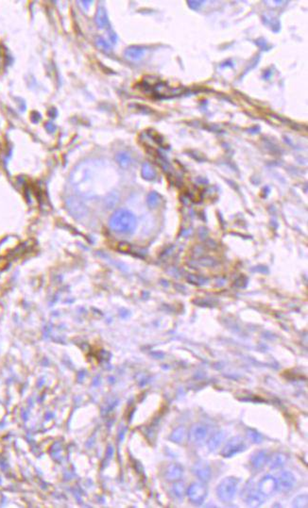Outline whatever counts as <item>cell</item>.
<instances>
[{
    "label": "cell",
    "mask_w": 308,
    "mask_h": 508,
    "mask_svg": "<svg viewBox=\"0 0 308 508\" xmlns=\"http://www.w3.org/2000/svg\"><path fill=\"white\" fill-rule=\"evenodd\" d=\"M137 221L135 216L127 209H118L111 216L110 228L118 234L129 235L136 228Z\"/></svg>",
    "instance_id": "6da1fadb"
},
{
    "label": "cell",
    "mask_w": 308,
    "mask_h": 508,
    "mask_svg": "<svg viewBox=\"0 0 308 508\" xmlns=\"http://www.w3.org/2000/svg\"><path fill=\"white\" fill-rule=\"evenodd\" d=\"M238 481L235 477H227L223 479L217 488V494L220 501L228 503L231 502L237 491Z\"/></svg>",
    "instance_id": "7a4b0ae2"
},
{
    "label": "cell",
    "mask_w": 308,
    "mask_h": 508,
    "mask_svg": "<svg viewBox=\"0 0 308 508\" xmlns=\"http://www.w3.org/2000/svg\"><path fill=\"white\" fill-rule=\"evenodd\" d=\"M246 448H247V445H246L244 439H242L241 437H235L228 441L226 445L224 446V448L222 449L220 455L225 458H230L241 452H244L246 450Z\"/></svg>",
    "instance_id": "3957f363"
},
{
    "label": "cell",
    "mask_w": 308,
    "mask_h": 508,
    "mask_svg": "<svg viewBox=\"0 0 308 508\" xmlns=\"http://www.w3.org/2000/svg\"><path fill=\"white\" fill-rule=\"evenodd\" d=\"M187 495L192 503L201 505L207 496V489L202 483H194L188 488Z\"/></svg>",
    "instance_id": "277c9868"
},
{
    "label": "cell",
    "mask_w": 308,
    "mask_h": 508,
    "mask_svg": "<svg viewBox=\"0 0 308 508\" xmlns=\"http://www.w3.org/2000/svg\"><path fill=\"white\" fill-rule=\"evenodd\" d=\"M208 437V428L202 423H195L189 431V438L196 444L203 442Z\"/></svg>",
    "instance_id": "5b68a950"
},
{
    "label": "cell",
    "mask_w": 308,
    "mask_h": 508,
    "mask_svg": "<svg viewBox=\"0 0 308 508\" xmlns=\"http://www.w3.org/2000/svg\"><path fill=\"white\" fill-rule=\"evenodd\" d=\"M276 480H277L278 490H280L281 491H284V492L291 491L292 488L294 487V485L296 483L295 477L290 472L281 473L278 476V479H276Z\"/></svg>",
    "instance_id": "8992f818"
},
{
    "label": "cell",
    "mask_w": 308,
    "mask_h": 508,
    "mask_svg": "<svg viewBox=\"0 0 308 508\" xmlns=\"http://www.w3.org/2000/svg\"><path fill=\"white\" fill-rule=\"evenodd\" d=\"M278 490L277 480L272 476L264 477L259 482L258 491L264 496H272Z\"/></svg>",
    "instance_id": "52a82bcc"
},
{
    "label": "cell",
    "mask_w": 308,
    "mask_h": 508,
    "mask_svg": "<svg viewBox=\"0 0 308 508\" xmlns=\"http://www.w3.org/2000/svg\"><path fill=\"white\" fill-rule=\"evenodd\" d=\"M245 502L251 508H257L265 502V496L259 491L250 490L245 494Z\"/></svg>",
    "instance_id": "ba28073f"
},
{
    "label": "cell",
    "mask_w": 308,
    "mask_h": 508,
    "mask_svg": "<svg viewBox=\"0 0 308 508\" xmlns=\"http://www.w3.org/2000/svg\"><path fill=\"white\" fill-rule=\"evenodd\" d=\"M195 475L203 482H207L211 477V469L205 462H198L193 468Z\"/></svg>",
    "instance_id": "9c48e42d"
},
{
    "label": "cell",
    "mask_w": 308,
    "mask_h": 508,
    "mask_svg": "<svg viewBox=\"0 0 308 508\" xmlns=\"http://www.w3.org/2000/svg\"><path fill=\"white\" fill-rule=\"evenodd\" d=\"M269 460V457L265 451H259L252 456L251 464L255 470H261Z\"/></svg>",
    "instance_id": "30bf717a"
},
{
    "label": "cell",
    "mask_w": 308,
    "mask_h": 508,
    "mask_svg": "<svg viewBox=\"0 0 308 508\" xmlns=\"http://www.w3.org/2000/svg\"><path fill=\"white\" fill-rule=\"evenodd\" d=\"M145 54V49L140 47H130L125 51V56L131 61L140 60Z\"/></svg>",
    "instance_id": "8fae6325"
},
{
    "label": "cell",
    "mask_w": 308,
    "mask_h": 508,
    "mask_svg": "<svg viewBox=\"0 0 308 508\" xmlns=\"http://www.w3.org/2000/svg\"><path fill=\"white\" fill-rule=\"evenodd\" d=\"M96 23H97V27L100 29H105L109 26V19L107 16V13L103 7H99L97 9Z\"/></svg>",
    "instance_id": "7c38bea8"
},
{
    "label": "cell",
    "mask_w": 308,
    "mask_h": 508,
    "mask_svg": "<svg viewBox=\"0 0 308 508\" xmlns=\"http://www.w3.org/2000/svg\"><path fill=\"white\" fill-rule=\"evenodd\" d=\"M225 438V434L223 432H217L214 436H212L211 439L208 441V448L210 451H216L219 448V446L222 444Z\"/></svg>",
    "instance_id": "4fadbf2b"
},
{
    "label": "cell",
    "mask_w": 308,
    "mask_h": 508,
    "mask_svg": "<svg viewBox=\"0 0 308 508\" xmlns=\"http://www.w3.org/2000/svg\"><path fill=\"white\" fill-rule=\"evenodd\" d=\"M287 462V457L283 454H274L271 458H269L268 463H269V466L271 469L272 470H275L278 469L280 467H283L285 465V463Z\"/></svg>",
    "instance_id": "5bb4252c"
},
{
    "label": "cell",
    "mask_w": 308,
    "mask_h": 508,
    "mask_svg": "<svg viewBox=\"0 0 308 508\" xmlns=\"http://www.w3.org/2000/svg\"><path fill=\"white\" fill-rule=\"evenodd\" d=\"M182 468L178 465H171L167 472V477L170 480H178L182 475Z\"/></svg>",
    "instance_id": "9a60e30c"
},
{
    "label": "cell",
    "mask_w": 308,
    "mask_h": 508,
    "mask_svg": "<svg viewBox=\"0 0 308 508\" xmlns=\"http://www.w3.org/2000/svg\"><path fill=\"white\" fill-rule=\"evenodd\" d=\"M142 175L147 180H151L156 176V173L149 164L146 163L142 168Z\"/></svg>",
    "instance_id": "2e32d148"
},
{
    "label": "cell",
    "mask_w": 308,
    "mask_h": 508,
    "mask_svg": "<svg viewBox=\"0 0 308 508\" xmlns=\"http://www.w3.org/2000/svg\"><path fill=\"white\" fill-rule=\"evenodd\" d=\"M185 438V428L184 427H179L177 430L174 431L172 435V440L176 442H181Z\"/></svg>",
    "instance_id": "e0dca14e"
},
{
    "label": "cell",
    "mask_w": 308,
    "mask_h": 508,
    "mask_svg": "<svg viewBox=\"0 0 308 508\" xmlns=\"http://www.w3.org/2000/svg\"><path fill=\"white\" fill-rule=\"evenodd\" d=\"M293 506L296 508H308V496H298L296 499H294Z\"/></svg>",
    "instance_id": "ac0fdd59"
},
{
    "label": "cell",
    "mask_w": 308,
    "mask_h": 508,
    "mask_svg": "<svg viewBox=\"0 0 308 508\" xmlns=\"http://www.w3.org/2000/svg\"><path fill=\"white\" fill-rule=\"evenodd\" d=\"M247 435H248V438L254 443H259L263 440L262 436L254 430H248Z\"/></svg>",
    "instance_id": "d6986e66"
},
{
    "label": "cell",
    "mask_w": 308,
    "mask_h": 508,
    "mask_svg": "<svg viewBox=\"0 0 308 508\" xmlns=\"http://www.w3.org/2000/svg\"><path fill=\"white\" fill-rule=\"evenodd\" d=\"M174 491L176 496L179 498H182L183 494H184V485L181 484V483H177L175 486H174Z\"/></svg>",
    "instance_id": "ffe728a7"
},
{
    "label": "cell",
    "mask_w": 308,
    "mask_h": 508,
    "mask_svg": "<svg viewBox=\"0 0 308 508\" xmlns=\"http://www.w3.org/2000/svg\"><path fill=\"white\" fill-rule=\"evenodd\" d=\"M149 206H156L159 203V195L157 193H151L147 198Z\"/></svg>",
    "instance_id": "44dd1931"
},
{
    "label": "cell",
    "mask_w": 308,
    "mask_h": 508,
    "mask_svg": "<svg viewBox=\"0 0 308 508\" xmlns=\"http://www.w3.org/2000/svg\"><path fill=\"white\" fill-rule=\"evenodd\" d=\"M117 160L120 163V165H122V166H127L130 163V158L128 156H126L125 154H120L117 157Z\"/></svg>",
    "instance_id": "7402d4cb"
},
{
    "label": "cell",
    "mask_w": 308,
    "mask_h": 508,
    "mask_svg": "<svg viewBox=\"0 0 308 508\" xmlns=\"http://www.w3.org/2000/svg\"><path fill=\"white\" fill-rule=\"evenodd\" d=\"M97 46L100 47L102 49H104V50H108L110 48L109 46L107 45V43L103 39H100V38L97 39Z\"/></svg>",
    "instance_id": "603a6c76"
}]
</instances>
